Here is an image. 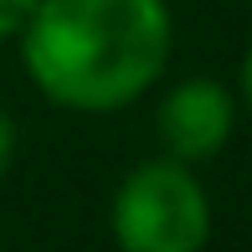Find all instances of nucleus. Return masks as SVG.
<instances>
[{"label":"nucleus","instance_id":"nucleus-5","mask_svg":"<svg viewBox=\"0 0 252 252\" xmlns=\"http://www.w3.org/2000/svg\"><path fill=\"white\" fill-rule=\"evenodd\" d=\"M10 155H16V124H10V113L0 108V170L10 165Z\"/></svg>","mask_w":252,"mask_h":252},{"label":"nucleus","instance_id":"nucleus-1","mask_svg":"<svg viewBox=\"0 0 252 252\" xmlns=\"http://www.w3.org/2000/svg\"><path fill=\"white\" fill-rule=\"evenodd\" d=\"M31 83L77 113L134 103L170 57L165 0H41L21 31Z\"/></svg>","mask_w":252,"mask_h":252},{"label":"nucleus","instance_id":"nucleus-3","mask_svg":"<svg viewBox=\"0 0 252 252\" xmlns=\"http://www.w3.org/2000/svg\"><path fill=\"white\" fill-rule=\"evenodd\" d=\"M232 119H237L232 93H226L221 83H211V77H190V83L170 88V93L159 98L155 129H159V144H165L170 159L196 165V159H211V155L226 150Z\"/></svg>","mask_w":252,"mask_h":252},{"label":"nucleus","instance_id":"nucleus-2","mask_svg":"<svg viewBox=\"0 0 252 252\" xmlns=\"http://www.w3.org/2000/svg\"><path fill=\"white\" fill-rule=\"evenodd\" d=\"M119 252H201L211 237V201L186 159H150L129 170L113 196Z\"/></svg>","mask_w":252,"mask_h":252},{"label":"nucleus","instance_id":"nucleus-4","mask_svg":"<svg viewBox=\"0 0 252 252\" xmlns=\"http://www.w3.org/2000/svg\"><path fill=\"white\" fill-rule=\"evenodd\" d=\"M36 5H41V0H0V41H5V36H21Z\"/></svg>","mask_w":252,"mask_h":252},{"label":"nucleus","instance_id":"nucleus-6","mask_svg":"<svg viewBox=\"0 0 252 252\" xmlns=\"http://www.w3.org/2000/svg\"><path fill=\"white\" fill-rule=\"evenodd\" d=\"M242 98H247V108H252V47H247V62H242Z\"/></svg>","mask_w":252,"mask_h":252}]
</instances>
